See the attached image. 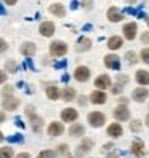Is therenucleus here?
<instances>
[{"label": "nucleus", "instance_id": "obj_12", "mask_svg": "<svg viewBox=\"0 0 149 158\" xmlns=\"http://www.w3.org/2000/svg\"><path fill=\"white\" fill-rule=\"evenodd\" d=\"M20 51H21L23 56H26L27 59H29V58H32L34 54H35L37 46H35V43H32V42H26V43H23V45H21Z\"/></svg>", "mask_w": 149, "mask_h": 158}, {"label": "nucleus", "instance_id": "obj_19", "mask_svg": "<svg viewBox=\"0 0 149 158\" xmlns=\"http://www.w3.org/2000/svg\"><path fill=\"white\" fill-rule=\"evenodd\" d=\"M107 19L112 21V23H119V21L124 19V16H122V13H120V10L117 6H111L107 10Z\"/></svg>", "mask_w": 149, "mask_h": 158}, {"label": "nucleus", "instance_id": "obj_33", "mask_svg": "<svg viewBox=\"0 0 149 158\" xmlns=\"http://www.w3.org/2000/svg\"><path fill=\"white\" fill-rule=\"evenodd\" d=\"M8 142H23V136L21 134H15V136H8L7 137Z\"/></svg>", "mask_w": 149, "mask_h": 158}, {"label": "nucleus", "instance_id": "obj_42", "mask_svg": "<svg viewBox=\"0 0 149 158\" xmlns=\"http://www.w3.org/2000/svg\"><path fill=\"white\" fill-rule=\"evenodd\" d=\"M3 2H5L7 5H15V3L18 2V0H3Z\"/></svg>", "mask_w": 149, "mask_h": 158}, {"label": "nucleus", "instance_id": "obj_46", "mask_svg": "<svg viewBox=\"0 0 149 158\" xmlns=\"http://www.w3.org/2000/svg\"><path fill=\"white\" fill-rule=\"evenodd\" d=\"M146 125L149 126V112H147V115H146Z\"/></svg>", "mask_w": 149, "mask_h": 158}, {"label": "nucleus", "instance_id": "obj_16", "mask_svg": "<svg viewBox=\"0 0 149 158\" xmlns=\"http://www.w3.org/2000/svg\"><path fill=\"white\" fill-rule=\"evenodd\" d=\"M132 152H133V155H136V158H141V156H144V153H146V148H144L143 141H139V139H135V141L132 142Z\"/></svg>", "mask_w": 149, "mask_h": 158}, {"label": "nucleus", "instance_id": "obj_26", "mask_svg": "<svg viewBox=\"0 0 149 158\" xmlns=\"http://www.w3.org/2000/svg\"><path fill=\"white\" fill-rule=\"evenodd\" d=\"M76 89H74L72 86H66L63 91H61V98L66 101V102H69V101H72V99H76Z\"/></svg>", "mask_w": 149, "mask_h": 158}, {"label": "nucleus", "instance_id": "obj_31", "mask_svg": "<svg viewBox=\"0 0 149 158\" xmlns=\"http://www.w3.org/2000/svg\"><path fill=\"white\" fill-rule=\"evenodd\" d=\"M125 59H127V62H128V64H135V62L138 61L136 53H135V51H128V53L125 54Z\"/></svg>", "mask_w": 149, "mask_h": 158}, {"label": "nucleus", "instance_id": "obj_48", "mask_svg": "<svg viewBox=\"0 0 149 158\" xmlns=\"http://www.w3.org/2000/svg\"><path fill=\"white\" fill-rule=\"evenodd\" d=\"M3 141V134H2V131H0V142Z\"/></svg>", "mask_w": 149, "mask_h": 158}, {"label": "nucleus", "instance_id": "obj_11", "mask_svg": "<svg viewBox=\"0 0 149 158\" xmlns=\"http://www.w3.org/2000/svg\"><path fill=\"white\" fill-rule=\"evenodd\" d=\"M136 31H138L136 23H127V24L124 26V29H122L124 37H125L127 40H133L135 37H136Z\"/></svg>", "mask_w": 149, "mask_h": 158}, {"label": "nucleus", "instance_id": "obj_24", "mask_svg": "<svg viewBox=\"0 0 149 158\" xmlns=\"http://www.w3.org/2000/svg\"><path fill=\"white\" fill-rule=\"evenodd\" d=\"M45 93H46V98L51 99V101H56V99L61 98V91H59V88H58V86H53V85H51V86H46Z\"/></svg>", "mask_w": 149, "mask_h": 158}, {"label": "nucleus", "instance_id": "obj_8", "mask_svg": "<svg viewBox=\"0 0 149 158\" xmlns=\"http://www.w3.org/2000/svg\"><path fill=\"white\" fill-rule=\"evenodd\" d=\"M95 86H96V89H101V91L111 88V86H112V83H111V77L106 75V73L96 77V78H95Z\"/></svg>", "mask_w": 149, "mask_h": 158}, {"label": "nucleus", "instance_id": "obj_34", "mask_svg": "<svg viewBox=\"0 0 149 158\" xmlns=\"http://www.w3.org/2000/svg\"><path fill=\"white\" fill-rule=\"evenodd\" d=\"M130 129H132V131H139V129H141V122H139V120L132 122L130 123Z\"/></svg>", "mask_w": 149, "mask_h": 158}, {"label": "nucleus", "instance_id": "obj_14", "mask_svg": "<svg viewBox=\"0 0 149 158\" xmlns=\"http://www.w3.org/2000/svg\"><path fill=\"white\" fill-rule=\"evenodd\" d=\"M46 133L50 136H61L64 133V125L61 122H51L48 125V129H46Z\"/></svg>", "mask_w": 149, "mask_h": 158}, {"label": "nucleus", "instance_id": "obj_18", "mask_svg": "<svg viewBox=\"0 0 149 158\" xmlns=\"http://www.w3.org/2000/svg\"><path fill=\"white\" fill-rule=\"evenodd\" d=\"M91 48V40L88 39V37H80V39L77 40V45H76V50L79 53H83V51H88Z\"/></svg>", "mask_w": 149, "mask_h": 158}, {"label": "nucleus", "instance_id": "obj_36", "mask_svg": "<svg viewBox=\"0 0 149 158\" xmlns=\"http://www.w3.org/2000/svg\"><path fill=\"white\" fill-rule=\"evenodd\" d=\"M11 93H13V88L7 85V86L3 88V91H2V94H3L5 98H7V96H13V94H11Z\"/></svg>", "mask_w": 149, "mask_h": 158}, {"label": "nucleus", "instance_id": "obj_35", "mask_svg": "<svg viewBox=\"0 0 149 158\" xmlns=\"http://www.w3.org/2000/svg\"><path fill=\"white\" fill-rule=\"evenodd\" d=\"M69 152V147L66 145V144H61V145H58V153H61V155H66Z\"/></svg>", "mask_w": 149, "mask_h": 158}, {"label": "nucleus", "instance_id": "obj_47", "mask_svg": "<svg viewBox=\"0 0 149 158\" xmlns=\"http://www.w3.org/2000/svg\"><path fill=\"white\" fill-rule=\"evenodd\" d=\"M127 3H136V0H125Z\"/></svg>", "mask_w": 149, "mask_h": 158}, {"label": "nucleus", "instance_id": "obj_28", "mask_svg": "<svg viewBox=\"0 0 149 158\" xmlns=\"http://www.w3.org/2000/svg\"><path fill=\"white\" fill-rule=\"evenodd\" d=\"M0 158H13V148L11 147H2L0 148Z\"/></svg>", "mask_w": 149, "mask_h": 158}, {"label": "nucleus", "instance_id": "obj_41", "mask_svg": "<svg viewBox=\"0 0 149 158\" xmlns=\"http://www.w3.org/2000/svg\"><path fill=\"white\" fill-rule=\"evenodd\" d=\"M16 158H31V155H29V153H26V152H23V153H18Z\"/></svg>", "mask_w": 149, "mask_h": 158}, {"label": "nucleus", "instance_id": "obj_6", "mask_svg": "<svg viewBox=\"0 0 149 158\" xmlns=\"http://www.w3.org/2000/svg\"><path fill=\"white\" fill-rule=\"evenodd\" d=\"M91 147H93V141L91 139H88V137H85L83 141L77 145V148H76V155L80 158V156H83L85 153H88L90 150H91Z\"/></svg>", "mask_w": 149, "mask_h": 158}, {"label": "nucleus", "instance_id": "obj_2", "mask_svg": "<svg viewBox=\"0 0 149 158\" xmlns=\"http://www.w3.org/2000/svg\"><path fill=\"white\" fill-rule=\"evenodd\" d=\"M88 123H90V126H93V128H101L104 123H106V117H104V114L103 112H91V114H88Z\"/></svg>", "mask_w": 149, "mask_h": 158}, {"label": "nucleus", "instance_id": "obj_4", "mask_svg": "<svg viewBox=\"0 0 149 158\" xmlns=\"http://www.w3.org/2000/svg\"><path fill=\"white\" fill-rule=\"evenodd\" d=\"M104 66L111 70H120V58L117 54H106L104 56Z\"/></svg>", "mask_w": 149, "mask_h": 158}, {"label": "nucleus", "instance_id": "obj_38", "mask_svg": "<svg viewBox=\"0 0 149 158\" xmlns=\"http://www.w3.org/2000/svg\"><path fill=\"white\" fill-rule=\"evenodd\" d=\"M26 115L29 117V118L35 115V110H34V107H32V106H27V107H26Z\"/></svg>", "mask_w": 149, "mask_h": 158}, {"label": "nucleus", "instance_id": "obj_40", "mask_svg": "<svg viewBox=\"0 0 149 158\" xmlns=\"http://www.w3.org/2000/svg\"><path fill=\"white\" fill-rule=\"evenodd\" d=\"M141 40H143L144 43H149V32H144V34L141 35Z\"/></svg>", "mask_w": 149, "mask_h": 158}, {"label": "nucleus", "instance_id": "obj_1", "mask_svg": "<svg viewBox=\"0 0 149 158\" xmlns=\"http://www.w3.org/2000/svg\"><path fill=\"white\" fill-rule=\"evenodd\" d=\"M68 53V45L63 40H55L50 43V54L55 58H61Z\"/></svg>", "mask_w": 149, "mask_h": 158}, {"label": "nucleus", "instance_id": "obj_30", "mask_svg": "<svg viewBox=\"0 0 149 158\" xmlns=\"http://www.w3.org/2000/svg\"><path fill=\"white\" fill-rule=\"evenodd\" d=\"M37 158H56V152H53V150H42Z\"/></svg>", "mask_w": 149, "mask_h": 158}, {"label": "nucleus", "instance_id": "obj_45", "mask_svg": "<svg viewBox=\"0 0 149 158\" xmlns=\"http://www.w3.org/2000/svg\"><path fill=\"white\" fill-rule=\"evenodd\" d=\"M5 13H7V11H5V8H3L2 5H0V15H5Z\"/></svg>", "mask_w": 149, "mask_h": 158}, {"label": "nucleus", "instance_id": "obj_39", "mask_svg": "<svg viewBox=\"0 0 149 158\" xmlns=\"http://www.w3.org/2000/svg\"><path fill=\"white\" fill-rule=\"evenodd\" d=\"M5 81H7V73L3 70H0V85H3Z\"/></svg>", "mask_w": 149, "mask_h": 158}, {"label": "nucleus", "instance_id": "obj_27", "mask_svg": "<svg viewBox=\"0 0 149 158\" xmlns=\"http://www.w3.org/2000/svg\"><path fill=\"white\" fill-rule=\"evenodd\" d=\"M29 120H31V128L34 129L35 133H40L42 128H43V120H42L40 117H37V115L31 117Z\"/></svg>", "mask_w": 149, "mask_h": 158}, {"label": "nucleus", "instance_id": "obj_13", "mask_svg": "<svg viewBox=\"0 0 149 158\" xmlns=\"http://www.w3.org/2000/svg\"><path fill=\"white\" fill-rule=\"evenodd\" d=\"M2 106H3L5 110H10V112H13V110H16L18 106H20V99L15 98V96H7V98H3Z\"/></svg>", "mask_w": 149, "mask_h": 158}, {"label": "nucleus", "instance_id": "obj_15", "mask_svg": "<svg viewBox=\"0 0 149 158\" xmlns=\"http://www.w3.org/2000/svg\"><path fill=\"white\" fill-rule=\"evenodd\" d=\"M124 134V128L120 126V123H111L107 126V136L112 137V139H117Z\"/></svg>", "mask_w": 149, "mask_h": 158}, {"label": "nucleus", "instance_id": "obj_32", "mask_svg": "<svg viewBox=\"0 0 149 158\" xmlns=\"http://www.w3.org/2000/svg\"><path fill=\"white\" fill-rule=\"evenodd\" d=\"M139 58H141V61H143V62L149 64V48H143V50H141V53H139Z\"/></svg>", "mask_w": 149, "mask_h": 158}, {"label": "nucleus", "instance_id": "obj_44", "mask_svg": "<svg viewBox=\"0 0 149 158\" xmlns=\"http://www.w3.org/2000/svg\"><path fill=\"white\" fill-rule=\"evenodd\" d=\"M2 122H5V114L0 112V123H2Z\"/></svg>", "mask_w": 149, "mask_h": 158}, {"label": "nucleus", "instance_id": "obj_9", "mask_svg": "<svg viewBox=\"0 0 149 158\" xmlns=\"http://www.w3.org/2000/svg\"><path fill=\"white\" fill-rule=\"evenodd\" d=\"M90 101H91V104H95V106H101L107 101V94L101 89H95L90 94Z\"/></svg>", "mask_w": 149, "mask_h": 158}, {"label": "nucleus", "instance_id": "obj_29", "mask_svg": "<svg viewBox=\"0 0 149 158\" xmlns=\"http://www.w3.org/2000/svg\"><path fill=\"white\" fill-rule=\"evenodd\" d=\"M5 69L10 72V73H15L16 70H18V64L13 61V59H10V61H7V64H5Z\"/></svg>", "mask_w": 149, "mask_h": 158}, {"label": "nucleus", "instance_id": "obj_23", "mask_svg": "<svg viewBox=\"0 0 149 158\" xmlns=\"http://www.w3.org/2000/svg\"><path fill=\"white\" fill-rule=\"evenodd\" d=\"M116 81H117V86L112 88V93H114V94H119L120 89H122L127 83H128V77H127V75H122V73H119L117 78H116Z\"/></svg>", "mask_w": 149, "mask_h": 158}, {"label": "nucleus", "instance_id": "obj_10", "mask_svg": "<svg viewBox=\"0 0 149 158\" xmlns=\"http://www.w3.org/2000/svg\"><path fill=\"white\" fill-rule=\"evenodd\" d=\"M39 32L42 37H51L55 34V23L51 21H43L39 26Z\"/></svg>", "mask_w": 149, "mask_h": 158}, {"label": "nucleus", "instance_id": "obj_3", "mask_svg": "<svg viewBox=\"0 0 149 158\" xmlns=\"http://www.w3.org/2000/svg\"><path fill=\"white\" fill-rule=\"evenodd\" d=\"M90 75H91V72L87 66H79L76 70H74V78H76L77 81H88L90 80Z\"/></svg>", "mask_w": 149, "mask_h": 158}, {"label": "nucleus", "instance_id": "obj_20", "mask_svg": "<svg viewBox=\"0 0 149 158\" xmlns=\"http://www.w3.org/2000/svg\"><path fill=\"white\" fill-rule=\"evenodd\" d=\"M48 10H50L51 15L58 16V18H64V16H66V8H64V5H61V3H53V5H50Z\"/></svg>", "mask_w": 149, "mask_h": 158}, {"label": "nucleus", "instance_id": "obj_7", "mask_svg": "<svg viewBox=\"0 0 149 158\" xmlns=\"http://www.w3.org/2000/svg\"><path fill=\"white\" fill-rule=\"evenodd\" d=\"M79 118V112L76 109H72V107H68V109H63V112H61V120L63 122H68V123H74L76 120Z\"/></svg>", "mask_w": 149, "mask_h": 158}, {"label": "nucleus", "instance_id": "obj_22", "mask_svg": "<svg viewBox=\"0 0 149 158\" xmlns=\"http://www.w3.org/2000/svg\"><path fill=\"white\" fill-rule=\"evenodd\" d=\"M69 134L72 137H80V136L85 134V128H83V125H80V123H72L71 128H69Z\"/></svg>", "mask_w": 149, "mask_h": 158}, {"label": "nucleus", "instance_id": "obj_37", "mask_svg": "<svg viewBox=\"0 0 149 158\" xmlns=\"http://www.w3.org/2000/svg\"><path fill=\"white\" fill-rule=\"evenodd\" d=\"M7 50H8V43L3 39H0V53H5Z\"/></svg>", "mask_w": 149, "mask_h": 158}, {"label": "nucleus", "instance_id": "obj_21", "mask_svg": "<svg viewBox=\"0 0 149 158\" xmlns=\"http://www.w3.org/2000/svg\"><path fill=\"white\" fill-rule=\"evenodd\" d=\"M135 78H136V83H139V85H149V72L147 70H136L135 73Z\"/></svg>", "mask_w": 149, "mask_h": 158}, {"label": "nucleus", "instance_id": "obj_50", "mask_svg": "<svg viewBox=\"0 0 149 158\" xmlns=\"http://www.w3.org/2000/svg\"><path fill=\"white\" fill-rule=\"evenodd\" d=\"M69 158H71V156H69Z\"/></svg>", "mask_w": 149, "mask_h": 158}, {"label": "nucleus", "instance_id": "obj_17", "mask_svg": "<svg viewBox=\"0 0 149 158\" xmlns=\"http://www.w3.org/2000/svg\"><path fill=\"white\" fill-rule=\"evenodd\" d=\"M147 98H149V91L146 88H136L132 93V99L136 102H144Z\"/></svg>", "mask_w": 149, "mask_h": 158}, {"label": "nucleus", "instance_id": "obj_25", "mask_svg": "<svg viewBox=\"0 0 149 158\" xmlns=\"http://www.w3.org/2000/svg\"><path fill=\"white\" fill-rule=\"evenodd\" d=\"M122 45H124L122 37H117V35H114V37H111V39L107 40V48H109V50H119Z\"/></svg>", "mask_w": 149, "mask_h": 158}, {"label": "nucleus", "instance_id": "obj_43", "mask_svg": "<svg viewBox=\"0 0 149 158\" xmlns=\"http://www.w3.org/2000/svg\"><path fill=\"white\" fill-rule=\"evenodd\" d=\"M107 158H120V156H119L117 153H109V155H107Z\"/></svg>", "mask_w": 149, "mask_h": 158}, {"label": "nucleus", "instance_id": "obj_5", "mask_svg": "<svg viewBox=\"0 0 149 158\" xmlns=\"http://www.w3.org/2000/svg\"><path fill=\"white\" fill-rule=\"evenodd\" d=\"M114 118L117 122H127L130 120V109L127 106H119L114 109Z\"/></svg>", "mask_w": 149, "mask_h": 158}, {"label": "nucleus", "instance_id": "obj_49", "mask_svg": "<svg viewBox=\"0 0 149 158\" xmlns=\"http://www.w3.org/2000/svg\"><path fill=\"white\" fill-rule=\"evenodd\" d=\"M146 24L149 26V18H146Z\"/></svg>", "mask_w": 149, "mask_h": 158}]
</instances>
